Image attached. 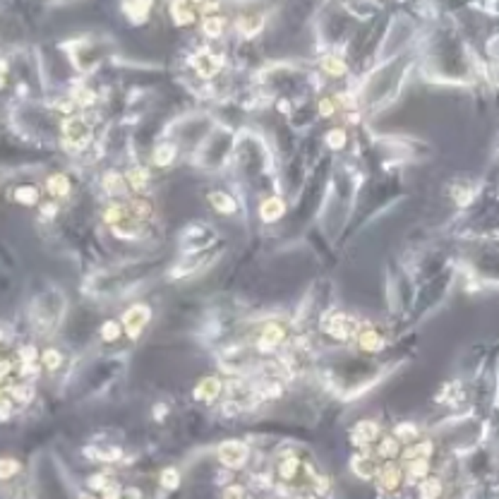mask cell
Wrapping results in <instances>:
<instances>
[{
	"instance_id": "26",
	"label": "cell",
	"mask_w": 499,
	"mask_h": 499,
	"mask_svg": "<svg viewBox=\"0 0 499 499\" xmlns=\"http://www.w3.org/2000/svg\"><path fill=\"white\" fill-rule=\"evenodd\" d=\"M123 334H125V326H123L121 319H106V322L101 324V329H99V336H101V341L104 343H116Z\"/></svg>"
},
{
	"instance_id": "30",
	"label": "cell",
	"mask_w": 499,
	"mask_h": 499,
	"mask_svg": "<svg viewBox=\"0 0 499 499\" xmlns=\"http://www.w3.org/2000/svg\"><path fill=\"white\" fill-rule=\"evenodd\" d=\"M326 147H329L331 152H341L343 147H346V142H348V135H346V130L343 128H334V130H329L326 133Z\"/></svg>"
},
{
	"instance_id": "18",
	"label": "cell",
	"mask_w": 499,
	"mask_h": 499,
	"mask_svg": "<svg viewBox=\"0 0 499 499\" xmlns=\"http://www.w3.org/2000/svg\"><path fill=\"white\" fill-rule=\"evenodd\" d=\"M175 159H178V144H173V142H159L152 152V166L159 171L171 168L175 164Z\"/></svg>"
},
{
	"instance_id": "29",
	"label": "cell",
	"mask_w": 499,
	"mask_h": 499,
	"mask_svg": "<svg viewBox=\"0 0 499 499\" xmlns=\"http://www.w3.org/2000/svg\"><path fill=\"white\" fill-rule=\"evenodd\" d=\"M235 27L242 37H254V34L262 29V17H240V20L235 22Z\"/></svg>"
},
{
	"instance_id": "28",
	"label": "cell",
	"mask_w": 499,
	"mask_h": 499,
	"mask_svg": "<svg viewBox=\"0 0 499 499\" xmlns=\"http://www.w3.org/2000/svg\"><path fill=\"white\" fill-rule=\"evenodd\" d=\"M322 70L329 77H334V80H341V77L348 73V65H346L343 58H338V56H324L322 58Z\"/></svg>"
},
{
	"instance_id": "15",
	"label": "cell",
	"mask_w": 499,
	"mask_h": 499,
	"mask_svg": "<svg viewBox=\"0 0 499 499\" xmlns=\"http://www.w3.org/2000/svg\"><path fill=\"white\" fill-rule=\"evenodd\" d=\"M207 202H209V207L218 216H235L238 209H240L238 199L230 192H226V190H211V192L207 195Z\"/></svg>"
},
{
	"instance_id": "14",
	"label": "cell",
	"mask_w": 499,
	"mask_h": 499,
	"mask_svg": "<svg viewBox=\"0 0 499 499\" xmlns=\"http://www.w3.org/2000/svg\"><path fill=\"white\" fill-rule=\"evenodd\" d=\"M101 187H104V192L109 195V197L118 199V197H128L130 192V185H128V178H125V171H106L104 175H101Z\"/></svg>"
},
{
	"instance_id": "11",
	"label": "cell",
	"mask_w": 499,
	"mask_h": 499,
	"mask_svg": "<svg viewBox=\"0 0 499 499\" xmlns=\"http://www.w3.org/2000/svg\"><path fill=\"white\" fill-rule=\"evenodd\" d=\"M355 346H358V350H362V353H379V350L387 346V338H384V334L377 326L362 324L358 334H355Z\"/></svg>"
},
{
	"instance_id": "7",
	"label": "cell",
	"mask_w": 499,
	"mask_h": 499,
	"mask_svg": "<svg viewBox=\"0 0 499 499\" xmlns=\"http://www.w3.org/2000/svg\"><path fill=\"white\" fill-rule=\"evenodd\" d=\"M190 65H192V70L202 77V80H211V77H216L218 73H221L223 61H221V56L214 53L211 49H202L192 56Z\"/></svg>"
},
{
	"instance_id": "17",
	"label": "cell",
	"mask_w": 499,
	"mask_h": 499,
	"mask_svg": "<svg viewBox=\"0 0 499 499\" xmlns=\"http://www.w3.org/2000/svg\"><path fill=\"white\" fill-rule=\"evenodd\" d=\"M125 178H128V185L133 195H147L152 185V171L147 166H130L125 171Z\"/></svg>"
},
{
	"instance_id": "10",
	"label": "cell",
	"mask_w": 499,
	"mask_h": 499,
	"mask_svg": "<svg viewBox=\"0 0 499 499\" xmlns=\"http://www.w3.org/2000/svg\"><path fill=\"white\" fill-rule=\"evenodd\" d=\"M44 192L49 195L51 199H68L73 195V178L63 171H56V173H49L44 178Z\"/></svg>"
},
{
	"instance_id": "27",
	"label": "cell",
	"mask_w": 499,
	"mask_h": 499,
	"mask_svg": "<svg viewBox=\"0 0 499 499\" xmlns=\"http://www.w3.org/2000/svg\"><path fill=\"white\" fill-rule=\"evenodd\" d=\"M202 32H204V37H209V39H218L226 32V17H221V15L202 17Z\"/></svg>"
},
{
	"instance_id": "23",
	"label": "cell",
	"mask_w": 499,
	"mask_h": 499,
	"mask_svg": "<svg viewBox=\"0 0 499 499\" xmlns=\"http://www.w3.org/2000/svg\"><path fill=\"white\" fill-rule=\"evenodd\" d=\"M128 204L142 223H147L154 216V204H152V199L147 197V195H133V197L128 199Z\"/></svg>"
},
{
	"instance_id": "9",
	"label": "cell",
	"mask_w": 499,
	"mask_h": 499,
	"mask_svg": "<svg viewBox=\"0 0 499 499\" xmlns=\"http://www.w3.org/2000/svg\"><path fill=\"white\" fill-rule=\"evenodd\" d=\"M223 394V382L216 374H207L197 382V387L192 389V399L199 403H216Z\"/></svg>"
},
{
	"instance_id": "16",
	"label": "cell",
	"mask_w": 499,
	"mask_h": 499,
	"mask_svg": "<svg viewBox=\"0 0 499 499\" xmlns=\"http://www.w3.org/2000/svg\"><path fill=\"white\" fill-rule=\"evenodd\" d=\"M171 17H173V22L180 27L192 25L197 17H202L199 3L197 0H173V3H171Z\"/></svg>"
},
{
	"instance_id": "13",
	"label": "cell",
	"mask_w": 499,
	"mask_h": 499,
	"mask_svg": "<svg viewBox=\"0 0 499 499\" xmlns=\"http://www.w3.org/2000/svg\"><path fill=\"white\" fill-rule=\"evenodd\" d=\"M259 218H262L264 223H276L281 221L283 216H286L288 207H286V199L281 197V195H269V197H264L259 202Z\"/></svg>"
},
{
	"instance_id": "21",
	"label": "cell",
	"mask_w": 499,
	"mask_h": 499,
	"mask_svg": "<svg viewBox=\"0 0 499 499\" xmlns=\"http://www.w3.org/2000/svg\"><path fill=\"white\" fill-rule=\"evenodd\" d=\"M401 463L406 480H411V483H423L425 478H430V459H408Z\"/></svg>"
},
{
	"instance_id": "5",
	"label": "cell",
	"mask_w": 499,
	"mask_h": 499,
	"mask_svg": "<svg viewBox=\"0 0 499 499\" xmlns=\"http://www.w3.org/2000/svg\"><path fill=\"white\" fill-rule=\"evenodd\" d=\"M216 456L226 468H230V471H240V468L247 466V461H250V444L242 442V439H226V442L218 444Z\"/></svg>"
},
{
	"instance_id": "2",
	"label": "cell",
	"mask_w": 499,
	"mask_h": 499,
	"mask_svg": "<svg viewBox=\"0 0 499 499\" xmlns=\"http://www.w3.org/2000/svg\"><path fill=\"white\" fill-rule=\"evenodd\" d=\"M61 140L70 152H82L92 142V123L82 113H70L61 121Z\"/></svg>"
},
{
	"instance_id": "25",
	"label": "cell",
	"mask_w": 499,
	"mask_h": 499,
	"mask_svg": "<svg viewBox=\"0 0 499 499\" xmlns=\"http://www.w3.org/2000/svg\"><path fill=\"white\" fill-rule=\"evenodd\" d=\"M125 13L133 22H144L149 17V8H152V0H128L123 5Z\"/></svg>"
},
{
	"instance_id": "6",
	"label": "cell",
	"mask_w": 499,
	"mask_h": 499,
	"mask_svg": "<svg viewBox=\"0 0 499 499\" xmlns=\"http://www.w3.org/2000/svg\"><path fill=\"white\" fill-rule=\"evenodd\" d=\"M362 324L355 322L350 314L346 312H334L331 317L324 319V334L329 338H334V341H350V338H355Z\"/></svg>"
},
{
	"instance_id": "31",
	"label": "cell",
	"mask_w": 499,
	"mask_h": 499,
	"mask_svg": "<svg viewBox=\"0 0 499 499\" xmlns=\"http://www.w3.org/2000/svg\"><path fill=\"white\" fill-rule=\"evenodd\" d=\"M20 471H22L20 461L13 459V456H5V459L0 461V478H3L5 483H10L15 475H20Z\"/></svg>"
},
{
	"instance_id": "19",
	"label": "cell",
	"mask_w": 499,
	"mask_h": 499,
	"mask_svg": "<svg viewBox=\"0 0 499 499\" xmlns=\"http://www.w3.org/2000/svg\"><path fill=\"white\" fill-rule=\"evenodd\" d=\"M300 468H302V461L293 454V451H283V454L278 456V461H276V473H278V478H281L283 483H293Z\"/></svg>"
},
{
	"instance_id": "1",
	"label": "cell",
	"mask_w": 499,
	"mask_h": 499,
	"mask_svg": "<svg viewBox=\"0 0 499 499\" xmlns=\"http://www.w3.org/2000/svg\"><path fill=\"white\" fill-rule=\"evenodd\" d=\"M101 218H104V223L109 226L113 233L118 238H125V240L137 238L142 233V228H144V223L135 216L130 204L123 199H111L109 204L104 207V211H101Z\"/></svg>"
},
{
	"instance_id": "37",
	"label": "cell",
	"mask_w": 499,
	"mask_h": 499,
	"mask_svg": "<svg viewBox=\"0 0 499 499\" xmlns=\"http://www.w3.org/2000/svg\"><path fill=\"white\" fill-rule=\"evenodd\" d=\"M293 499H317L314 495H305V492H302V495H298V497H293Z\"/></svg>"
},
{
	"instance_id": "3",
	"label": "cell",
	"mask_w": 499,
	"mask_h": 499,
	"mask_svg": "<svg viewBox=\"0 0 499 499\" xmlns=\"http://www.w3.org/2000/svg\"><path fill=\"white\" fill-rule=\"evenodd\" d=\"M152 317H154V312L147 302H135V305H130L128 310L121 314V322L125 326V336H128L130 341H137V338L147 331Z\"/></svg>"
},
{
	"instance_id": "33",
	"label": "cell",
	"mask_w": 499,
	"mask_h": 499,
	"mask_svg": "<svg viewBox=\"0 0 499 499\" xmlns=\"http://www.w3.org/2000/svg\"><path fill=\"white\" fill-rule=\"evenodd\" d=\"M159 483H161L164 490H175V487L180 485V471L173 466L164 468L161 475H159Z\"/></svg>"
},
{
	"instance_id": "32",
	"label": "cell",
	"mask_w": 499,
	"mask_h": 499,
	"mask_svg": "<svg viewBox=\"0 0 499 499\" xmlns=\"http://www.w3.org/2000/svg\"><path fill=\"white\" fill-rule=\"evenodd\" d=\"M317 111L322 118H336V113L341 111V104L336 97H322L317 101Z\"/></svg>"
},
{
	"instance_id": "34",
	"label": "cell",
	"mask_w": 499,
	"mask_h": 499,
	"mask_svg": "<svg viewBox=\"0 0 499 499\" xmlns=\"http://www.w3.org/2000/svg\"><path fill=\"white\" fill-rule=\"evenodd\" d=\"M39 211L44 218H56L58 211H61V202L58 199H49V202H41L39 204Z\"/></svg>"
},
{
	"instance_id": "24",
	"label": "cell",
	"mask_w": 499,
	"mask_h": 499,
	"mask_svg": "<svg viewBox=\"0 0 499 499\" xmlns=\"http://www.w3.org/2000/svg\"><path fill=\"white\" fill-rule=\"evenodd\" d=\"M17 204H22V207H37L41 204V187L37 185H20V187H15V192L10 195Z\"/></svg>"
},
{
	"instance_id": "22",
	"label": "cell",
	"mask_w": 499,
	"mask_h": 499,
	"mask_svg": "<svg viewBox=\"0 0 499 499\" xmlns=\"http://www.w3.org/2000/svg\"><path fill=\"white\" fill-rule=\"evenodd\" d=\"M65 365V353L56 346H46L41 350V367L49 374H56Z\"/></svg>"
},
{
	"instance_id": "35",
	"label": "cell",
	"mask_w": 499,
	"mask_h": 499,
	"mask_svg": "<svg viewBox=\"0 0 499 499\" xmlns=\"http://www.w3.org/2000/svg\"><path fill=\"white\" fill-rule=\"evenodd\" d=\"M223 499H247L245 497V487H242V485H228V487H226V490H223Z\"/></svg>"
},
{
	"instance_id": "38",
	"label": "cell",
	"mask_w": 499,
	"mask_h": 499,
	"mask_svg": "<svg viewBox=\"0 0 499 499\" xmlns=\"http://www.w3.org/2000/svg\"><path fill=\"white\" fill-rule=\"evenodd\" d=\"M80 499H97V497H94V495H82Z\"/></svg>"
},
{
	"instance_id": "4",
	"label": "cell",
	"mask_w": 499,
	"mask_h": 499,
	"mask_svg": "<svg viewBox=\"0 0 499 499\" xmlns=\"http://www.w3.org/2000/svg\"><path fill=\"white\" fill-rule=\"evenodd\" d=\"M288 341V326L271 319V322H264L254 334V348L259 353H276L283 343Z\"/></svg>"
},
{
	"instance_id": "20",
	"label": "cell",
	"mask_w": 499,
	"mask_h": 499,
	"mask_svg": "<svg viewBox=\"0 0 499 499\" xmlns=\"http://www.w3.org/2000/svg\"><path fill=\"white\" fill-rule=\"evenodd\" d=\"M403 451V444L396 439L394 435H384V437H379V442L374 444V454H377V459L379 461H394L396 456H399Z\"/></svg>"
},
{
	"instance_id": "12",
	"label": "cell",
	"mask_w": 499,
	"mask_h": 499,
	"mask_svg": "<svg viewBox=\"0 0 499 499\" xmlns=\"http://www.w3.org/2000/svg\"><path fill=\"white\" fill-rule=\"evenodd\" d=\"M379 437H382V427L374 423V420H360V423L353 427V432H350L353 444L360 449H370L372 444L379 442Z\"/></svg>"
},
{
	"instance_id": "8",
	"label": "cell",
	"mask_w": 499,
	"mask_h": 499,
	"mask_svg": "<svg viewBox=\"0 0 499 499\" xmlns=\"http://www.w3.org/2000/svg\"><path fill=\"white\" fill-rule=\"evenodd\" d=\"M403 478H406V473H403V463L401 461H384V466H379V471H377L379 490L387 492V495L399 490Z\"/></svg>"
},
{
	"instance_id": "36",
	"label": "cell",
	"mask_w": 499,
	"mask_h": 499,
	"mask_svg": "<svg viewBox=\"0 0 499 499\" xmlns=\"http://www.w3.org/2000/svg\"><path fill=\"white\" fill-rule=\"evenodd\" d=\"M123 497V487L116 483V480H113V483L106 487L104 492H101V499H121Z\"/></svg>"
}]
</instances>
